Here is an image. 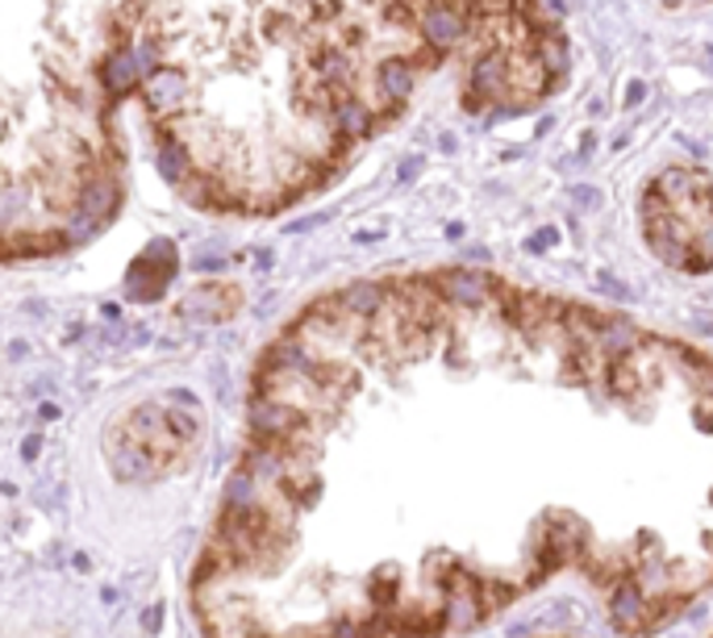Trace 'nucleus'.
<instances>
[{"label":"nucleus","instance_id":"obj_1","mask_svg":"<svg viewBox=\"0 0 713 638\" xmlns=\"http://www.w3.org/2000/svg\"><path fill=\"white\" fill-rule=\"evenodd\" d=\"M380 284L255 372L364 468L330 542L247 597L250 638H464L559 576L651 638L710 597L713 355L484 272Z\"/></svg>","mask_w":713,"mask_h":638},{"label":"nucleus","instance_id":"obj_6","mask_svg":"<svg viewBox=\"0 0 713 638\" xmlns=\"http://www.w3.org/2000/svg\"><path fill=\"white\" fill-rule=\"evenodd\" d=\"M38 446H42V439H33V434H30V439L21 442V455H26V459H33V455H38Z\"/></svg>","mask_w":713,"mask_h":638},{"label":"nucleus","instance_id":"obj_7","mask_svg":"<svg viewBox=\"0 0 713 638\" xmlns=\"http://www.w3.org/2000/svg\"><path fill=\"white\" fill-rule=\"evenodd\" d=\"M159 614H164V609H147V618H142V626H147V630H159Z\"/></svg>","mask_w":713,"mask_h":638},{"label":"nucleus","instance_id":"obj_4","mask_svg":"<svg viewBox=\"0 0 713 638\" xmlns=\"http://www.w3.org/2000/svg\"><path fill=\"white\" fill-rule=\"evenodd\" d=\"M238 305H242V293L234 284H200L197 293L184 296L180 310L188 317H200V322H221V317H234Z\"/></svg>","mask_w":713,"mask_h":638},{"label":"nucleus","instance_id":"obj_8","mask_svg":"<svg viewBox=\"0 0 713 638\" xmlns=\"http://www.w3.org/2000/svg\"><path fill=\"white\" fill-rule=\"evenodd\" d=\"M100 313H105V322H121V310H117V305H105Z\"/></svg>","mask_w":713,"mask_h":638},{"label":"nucleus","instance_id":"obj_5","mask_svg":"<svg viewBox=\"0 0 713 638\" xmlns=\"http://www.w3.org/2000/svg\"><path fill=\"white\" fill-rule=\"evenodd\" d=\"M155 167H159V176H164L171 188H180V184L188 180V171H192V150L184 147L180 138H167V143H159Z\"/></svg>","mask_w":713,"mask_h":638},{"label":"nucleus","instance_id":"obj_2","mask_svg":"<svg viewBox=\"0 0 713 638\" xmlns=\"http://www.w3.org/2000/svg\"><path fill=\"white\" fill-rule=\"evenodd\" d=\"M138 92H142V100H147L150 117H176V114H184V105L192 100L197 80H192L180 63H171V59H167V63L150 67L147 76H142Z\"/></svg>","mask_w":713,"mask_h":638},{"label":"nucleus","instance_id":"obj_3","mask_svg":"<svg viewBox=\"0 0 713 638\" xmlns=\"http://www.w3.org/2000/svg\"><path fill=\"white\" fill-rule=\"evenodd\" d=\"M92 76H97L100 92L109 97V105L117 109V105L142 84V63H138L133 47H105L100 59L92 63Z\"/></svg>","mask_w":713,"mask_h":638},{"label":"nucleus","instance_id":"obj_10","mask_svg":"<svg viewBox=\"0 0 713 638\" xmlns=\"http://www.w3.org/2000/svg\"><path fill=\"white\" fill-rule=\"evenodd\" d=\"M710 638H713V635H710Z\"/></svg>","mask_w":713,"mask_h":638},{"label":"nucleus","instance_id":"obj_9","mask_svg":"<svg viewBox=\"0 0 713 638\" xmlns=\"http://www.w3.org/2000/svg\"><path fill=\"white\" fill-rule=\"evenodd\" d=\"M547 638H572V635H547Z\"/></svg>","mask_w":713,"mask_h":638}]
</instances>
